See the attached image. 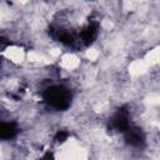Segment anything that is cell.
Returning a JSON list of instances; mask_svg holds the SVG:
<instances>
[{"instance_id": "cell-2", "label": "cell", "mask_w": 160, "mask_h": 160, "mask_svg": "<svg viewBox=\"0 0 160 160\" xmlns=\"http://www.w3.org/2000/svg\"><path fill=\"white\" fill-rule=\"evenodd\" d=\"M18 134V126L12 121H2L0 126V136L2 140H10Z\"/></svg>"}, {"instance_id": "cell-1", "label": "cell", "mask_w": 160, "mask_h": 160, "mask_svg": "<svg viewBox=\"0 0 160 160\" xmlns=\"http://www.w3.org/2000/svg\"><path fill=\"white\" fill-rule=\"evenodd\" d=\"M44 101L55 110H65L71 102V91L64 85H51L42 91Z\"/></svg>"}]
</instances>
